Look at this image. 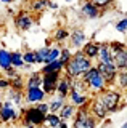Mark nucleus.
Masks as SVG:
<instances>
[{
  "mask_svg": "<svg viewBox=\"0 0 127 128\" xmlns=\"http://www.w3.org/2000/svg\"><path fill=\"white\" fill-rule=\"evenodd\" d=\"M92 66H93L92 61L87 59L81 50H77L73 53V58L65 66V70H66V75H69L71 78H81Z\"/></svg>",
  "mask_w": 127,
  "mask_h": 128,
  "instance_id": "f257e3e1",
  "label": "nucleus"
},
{
  "mask_svg": "<svg viewBox=\"0 0 127 128\" xmlns=\"http://www.w3.org/2000/svg\"><path fill=\"white\" fill-rule=\"evenodd\" d=\"M81 80L87 85V88H89L90 91H93V93H101V91H105L106 88H108L105 78L100 75V72H98V69L95 66L90 67V69L81 77Z\"/></svg>",
  "mask_w": 127,
  "mask_h": 128,
  "instance_id": "f03ea898",
  "label": "nucleus"
},
{
  "mask_svg": "<svg viewBox=\"0 0 127 128\" xmlns=\"http://www.w3.org/2000/svg\"><path fill=\"white\" fill-rule=\"evenodd\" d=\"M98 99L103 102V106L106 107L108 112H116L119 110L121 107H124L125 104H121V99H122V94L119 93L117 90H113V88H106L105 91H101Z\"/></svg>",
  "mask_w": 127,
  "mask_h": 128,
  "instance_id": "7ed1b4c3",
  "label": "nucleus"
},
{
  "mask_svg": "<svg viewBox=\"0 0 127 128\" xmlns=\"http://www.w3.org/2000/svg\"><path fill=\"white\" fill-rule=\"evenodd\" d=\"M21 118H23L24 128H35V126H42L43 123H45V115L35 109V106L23 109V117Z\"/></svg>",
  "mask_w": 127,
  "mask_h": 128,
  "instance_id": "20e7f679",
  "label": "nucleus"
},
{
  "mask_svg": "<svg viewBox=\"0 0 127 128\" xmlns=\"http://www.w3.org/2000/svg\"><path fill=\"white\" fill-rule=\"evenodd\" d=\"M74 123L73 128H97V120L89 110V106L87 107H79L76 110V115H74Z\"/></svg>",
  "mask_w": 127,
  "mask_h": 128,
  "instance_id": "39448f33",
  "label": "nucleus"
},
{
  "mask_svg": "<svg viewBox=\"0 0 127 128\" xmlns=\"http://www.w3.org/2000/svg\"><path fill=\"white\" fill-rule=\"evenodd\" d=\"M61 78V72H53V74H42V90L45 94H53L56 91V85Z\"/></svg>",
  "mask_w": 127,
  "mask_h": 128,
  "instance_id": "423d86ee",
  "label": "nucleus"
},
{
  "mask_svg": "<svg viewBox=\"0 0 127 128\" xmlns=\"http://www.w3.org/2000/svg\"><path fill=\"white\" fill-rule=\"evenodd\" d=\"M100 72V75L103 78H105L106 85H114V80H116V75H117V69L116 66H114L113 62L111 64H103V62H97V66H95Z\"/></svg>",
  "mask_w": 127,
  "mask_h": 128,
  "instance_id": "0eeeda50",
  "label": "nucleus"
},
{
  "mask_svg": "<svg viewBox=\"0 0 127 128\" xmlns=\"http://www.w3.org/2000/svg\"><path fill=\"white\" fill-rule=\"evenodd\" d=\"M18 118H19V115L10 101L0 102V122L8 123V122H16Z\"/></svg>",
  "mask_w": 127,
  "mask_h": 128,
  "instance_id": "6e6552de",
  "label": "nucleus"
},
{
  "mask_svg": "<svg viewBox=\"0 0 127 128\" xmlns=\"http://www.w3.org/2000/svg\"><path fill=\"white\" fill-rule=\"evenodd\" d=\"M15 26H16V29L18 30H29L31 27L34 26V18H32V14L29 13V11H26V10H21L19 13L15 16Z\"/></svg>",
  "mask_w": 127,
  "mask_h": 128,
  "instance_id": "1a4fd4ad",
  "label": "nucleus"
},
{
  "mask_svg": "<svg viewBox=\"0 0 127 128\" xmlns=\"http://www.w3.org/2000/svg\"><path fill=\"white\" fill-rule=\"evenodd\" d=\"M89 110H90V114L95 117V120H101V118H105L106 115L109 114L108 110H106V107L103 106V102L98 99V96L97 98H93V99H90V104H89Z\"/></svg>",
  "mask_w": 127,
  "mask_h": 128,
  "instance_id": "9d476101",
  "label": "nucleus"
},
{
  "mask_svg": "<svg viewBox=\"0 0 127 128\" xmlns=\"http://www.w3.org/2000/svg\"><path fill=\"white\" fill-rule=\"evenodd\" d=\"M45 93H43L42 88H26V93H24V101L29 104H39L43 102L45 99Z\"/></svg>",
  "mask_w": 127,
  "mask_h": 128,
  "instance_id": "9b49d317",
  "label": "nucleus"
},
{
  "mask_svg": "<svg viewBox=\"0 0 127 128\" xmlns=\"http://www.w3.org/2000/svg\"><path fill=\"white\" fill-rule=\"evenodd\" d=\"M69 104H73L76 109H79V107H87L90 104V98L87 94H84V93H79V91H76V90H71L69 91Z\"/></svg>",
  "mask_w": 127,
  "mask_h": 128,
  "instance_id": "f8f14e48",
  "label": "nucleus"
},
{
  "mask_svg": "<svg viewBox=\"0 0 127 128\" xmlns=\"http://www.w3.org/2000/svg\"><path fill=\"white\" fill-rule=\"evenodd\" d=\"M69 45L73 48H77V50H81L82 46H84V43L87 42V35L85 32L82 29H74L73 32H69Z\"/></svg>",
  "mask_w": 127,
  "mask_h": 128,
  "instance_id": "ddd939ff",
  "label": "nucleus"
},
{
  "mask_svg": "<svg viewBox=\"0 0 127 128\" xmlns=\"http://www.w3.org/2000/svg\"><path fill=\"white\" fill-rule=\"evenodd\" d=\"M81 14L84 16V18H87V19H97L98 16L101 14V10H98L90 0H85V2L81 5Z\"/></svg>",
  "mask_w": 127,
  "mask_h": 128,
  "instance_id": "4468645a",
  "label": "nucleus"
},
{
  "mask_svg": "<svg viewBox=\"0 0 127 128\" xmlns=\"http://www.w3.org/2000/svg\"><path fill=\"white\" fill-rule=\"evenodd\" d=\"M98 50H100V43H98V42H93V40L85 42L84 46L81 48V51L84 53V56H85L87 59H90V61H93V59L98 58Z\"/></svg>",
  "mask_w": 127,
  "mask_h": 128,
  "instance_id": "2eb2a0df",
  "label": "nucleus"
},
{
  "mask_svg": "<svg viewBox=\"0 0 127 128\" xmlns=\"http://www.w3.org/2000/svg\"><path fill=\"white\" fill-rule=\"evenodd\" d=\"M71 83H73V78H71L69 75L65 74V77L59 78V82H58V85H56V91H55V93L66 99L69 96V91H71Z\"/></svg>",
  "mask_w": 127,
  "mask_h": 128,
  "instance_id": "dca6fc26",
  "label": "nucleus"
},
{
  "mask_svg": "<svg viewBox=\"0 0 127 128\" xmlns=\"http://www.w3.org/2000/svg\"><path fill=\"white\" fill-rule=\"evenodd\" d=\"M97 59H98V62H103V64H111L113 62V54H111L108 42L100 43V50H98V58Z\"/></svg>",
  "mask_w": 127,
  "mask_h": 128,
  "instance_id": "f3484780",
  "label": "nucleus"
},
{
  "mask_svg": "<svg viewBox=\"0 0 127 128\" xmlns=\"http://www.w3.org/2000/svg\"><path fill=\"white\" fill-rule=\"evenodd\" d=\"M111 54H113V64L116 66V69L122 70L127 64V46L116 51V53H111Z\"/></svg>",
  "mask_w": 127,
  "mask_h": 128,
  "instance_id": "a211bd4d",
  "label": "nucleus"
},
{
  "mask_svg": "<svg viewBox=\"0 0 127 128\" xmlns=\"http://www.w3.org/2000/svg\"><path fill=\"white\" fill-rule=\"evenodd\" d=\"M63 70H65V64L59 59H56V61H51L48 64H43L40 74H53V72H63Z\"/></svg>",
  "mask_w": 127,
  "mask_h": 128,
  "instance_id": "6ab92c4d",
  "label": "nucleus"
},
{
  "mask_svg": "<svg viewBox=\"0 0 127 128\" xmlns=\"http://www.w3.org/2000/svg\"><path fill=\"white\" fill-rule=\"evenodd\" d=\"M23 99H24V93L18 90H13V88H8L7 90V101H10L11 104H16V106H21Z\"/></svg>",
  "mask_w": 127,
  "mask_h": 128,
  "instance_id": "aec40b11",
  "label": "nucleus"
},
{
  "mask_svg": "<svg viewBox=\"0 0 127 128\" xmlns=\"http://www.w3.org/2000/svg\"><path fill=\"white\" fill-rule=\"evenodd\" d=\"M76 107L73 106V104H69V102H66L65 106L59 109V112H58V115H59V118L63 120V122H66V120H69V118H73L74 115H76Z\"/></svg>",
  "mask_w": 127,
  "mask_h": 128,
  "instance_id": "412c9836",
  "label": "nucleus"
},
{
  "mask_svg": "<svg viewBox=\"0 0 127 128\" xmlns=\"http://www.w3.org/2000/svg\"><path fill=\"white\" fill-rule=\"evenodd\" d=\"M10 67H11V51L0 48V69L5 72Z\"/></svg>",
  "mask_w": 127,
  "mask_h": 128,
  "instance_id": "4be33fe9",
  "label": "nucleus"
},
{
  "mask_svg": "<svg viewBox=\"0 0 127 128\" xmlns=\"http://www.w3.org/2000/svg\"><path fill=\"white\" fill-rule=\"evenodd\" d=\"M26 88H40L42 86V74L40 72H32L24 82Z\"/></svg>",
  "mask_w": 127,
  "mask_h": 128,
  "instance_id": "5701e85b",
  "label": "nucleus"
},
{
  "mask_svg": "<svg viewBox=\"0 0 127 128\" xmlns=\"http://www.w3.org/2000/svg\"><path fill=\"white\" fill-rule=\"evenodd\" d=\"M65 104H66V99L61 98V96H56V98H53V99L48 102V109H50L51 114H58L59 109H61Z\"/></svg>",
  "mask_w": 127,
  "mask_h": 128,
  "instance_id": "b1692460",
  "label": "nucleus"
},
{
  "mask_svg": "<svg viewBox=\"0 0 127 128\" xmlns=\"http://www.w3.org/2000/svg\"><path fill=\"white\" fill-rule=\"evenodd\" d=\"M68 38H69V30L65 29V27H58V29L55 30L51 40L56 42V43H61V42H65V40H68Z\"/></svg>",
  "mask_w": 127,
  "mask_h": 128,
  "instance_id": "393cba45",
  "label": "nucleus"
},
{
  "mask_svg": "<svg viewBox=\"0 0 127 128\" xmlns=\"http://www.w3.org/2000/svg\"><path fill=\"white\" fill-rule=\"evenodd\" d=\"M11 67H15V69L24 67V61H23L21 51H11Z\"/></svg>",
  "mask_w": 127,
  "mask_h": 128,
  "instance_id": "a878e982",
  "label": "nucleus"
},
{
  "mask_svg": "<svg viewBox=\"0 0 127 128\" xmlns=\"http://www.w3.org/2000/svg\"><path fill=\"white\" fill-rule=\"evenodd\" d=\"M114 83L121 88V90H127V70H117V75H116V80Z\"/></svg>",
  "mask_w": 127,
  "mask_h": 128,
  "instance_id": "bb28decb",
  "label": "nucleus"
},
{
  "mask_svg": "<svg viewBox=\"0 0 127 128\" xmlns=\"http://www.w3.org/2000/svg\"><path fill=\"white\" fill-rule=\"evenodd\" d=\"M34 53H35V64H45L47 56H48V48L42 46V48H39V50H35Z\"/></svg>",
  "mask_w": 127,
  "mask_h": 128,
  "instance_id": "cd10ccee",
  "label": "nucleus"
},
{
  "mask_svg": "<svg viewBox=\"0 0 127 128\" xmlns=\"http://www.w3.org/2000/svg\"><path fill=\"white\" fill-rule=\"evenodd\" d=\"M24 80H23L21 75H15L13 78H10V88H13V90H18V91H23V88H24Z\"/></svg>",
  "mask_w": 127,
  "mask_h": 128,
  "instance_id": "c85d7f7f",
  "label": "nucleus"
},
{
  "mask_svg": "<svg viewBox=\"0 0 127 128\" xmlns=\"http://www.w3.org/2000/svg\"><path fill=\"white\" fill-rule=\"evenodd\" d=\"M59 122H61V118H59L58 114H51V112H48V114L45 115V123L50 128H56L59 125Z\"/></svg>",
  "mask_w": 127,
  "mask_h": 128,
  "instance_id": "c756f323",
  "label": "nucleus"
},
{
  "mask_svg": "<svg viewBox=\"0 0 127 128\" xmlns=\"http://www.w3.org/2000/svg\"><path fill=\"white\" fill-rule=\"evenodd\" d=\"M47 2H48V0H32V2H31V11H34V13H42L47 8Z\"/></svg>",
  "mask_w": 127,
  "mask_h": 128,
  "instance_id": "7c9ffc66",
  "label": "nucleus"
},
{
  "mask_svg": "<svg viewBox=\"0 0 127 128\" xmlns=\"http://www.w3.org/2000/svg\"><path fill=\"white\" fill-rule=\"evenodd\" d=\"M59 50H61L59 46H50V48H48V56H47L45 64H48V62H51V61H56V59H59Z\"/></svg>",
  "mask_w": 127,
  "mask_h": 128,
  "instance_id": "2f4dec72",
  "label": "nucleus"
},
{
  "mask_svg": "<svg viewBox=\"0 0 127 128\" xmlns=\"http://www.w3.org/2000/svg\"><path fill=\"white\" fill-rule=\"evenodd\" d=\"M71 58H73V51H71L69 48H66V46H65V48H61V50H59V61L65 64V66L69 62V59H71Z\"/></svg>",
  "mask_w": 127,
  "mask_h": 128,
  "instance_id": "473e14b6",
  "label": "nucleus"
},
{
  "mask_svg": "<svg viewBox=\"0 0 127 128\" xmlns=\"http://www.w3.org/2000/svg\"><path fill=\"white\" fill-rule=\"evenodd\" d=\"M23 61H24V66H32L35 64V53L31 50H27L23 53Z\"/></svg>",
  "mask_w": 127,
  "mask_h": 128,
  "instance_id": "72a5a7b5",
  "label": "nucleus"
},
{
  "mask_svg": "<svg viewBox=\"0 0 127 128\" xmlns=\"http://www.w3.org/2000/svg\"><path fill=\"white\" fill-rule=\"evenodd\" d=\"M90 2H92L93 5L98 8V10L103 11V10H106V8H109L111 5H113L114 0H90Z\"/></svg>",
  "mask_w": 127,
  "mask_h": 128,
  "instance_id": "f704fd0d",
  "label": "nucleus"
},
{
  "mask_svg": "<svg viewBox=\"0 0 127 128\" xmlns=\"http://www.w3.org/2000/svg\"><path fill=\"white\" fill-rule=\"evenodd\" d=\"M114 29H116L119 34H127V16H124V18H121L119 21L116 22V26H114Z\"/></svg>",
  "mask_w": 127,
  "mask_h": 128,
  "instance_id": "c9c22d12",
  "label": "nucleus"
},
{
  "mask_svg": "<svg viewBox=\"0 0 127 128\" xmlns=\"http://www.w3.org/2000/svg\"><path fill=\"white\" fill-rule=\"evenodd\" d=\"M35 109H37L39 112H42L43 115H47L50 112L48 109V102H39V104H35Z\"/></svg>",
  "mask_w": 127,
  "mask_h": 128,
  "instance_id": "e433bc0d",
  "label": "nucleus"
},
{
  "mask_svg": "<svg viewBox=\"0 0 127 128\" xmlns=\"http://www.w3.org/2000/svg\"><path fill=\"white\" fill-rule=\"evenodd\" d=\"M10 88V80L7 77H0V90H8Z\"/></svg>",
  "mask_w": 127,
  "mask_h": 128,
  "instance_id": "4c0bfd02",
  "label": "nucleus"
},
{
  "mask_svg": "<svg viewBox=\"0 0 127 128\" xmlns=\"http://www.w3.org/2000/svg\"><path fill=\"white\" fill-rule=\"evenodd\" d=\"M5 75H7V78H13L15 75H18V72H16V69H15V67H10V69H7L5 70Z\"/></svg>",
  "mask_w": 127,
  "mask_h": 128,
  "instance_id": "58836bf2",
  "label": "nucleus"
},
{
  "mask_svg": "<svg viewBox=\"0 0 127 128\" xmlns=\"http://www.w3.org/2000/svg\"><path fill=\"white\" fill-rule=\"evenodd\" d=\"M47 8H50V10H56V8H58V3H55V2H51V0H48V2H47Z\"/></svg>",
  "mask_w": 127,
  "mask_h": 128,
  "instance_id": "ea45409f",
  "label": "nucleus"
},
{
  "mask_svg": "<svg viewBox=\"0 0 127 128\" xmlns=\"http://www.w3.org/2000/svg\"><path fill=\"white\" fill-rule=\"evenodd\" d=\"M56 128H69V126H68V123H66V122H63V120H61V122H59V125H58Z\"/></svg>",
  "mask_w": 127,
  "mask_h": 128,
  "instance_id": "a19ab883",
  "label": "nucleus"
},
{
  "mask_svg": "<svg viewBox=\"0 0 127 128\" xmlns=\"http://www.w3.org/2000/svg\"><path fill=\"white\" fill-rule=\"evenodd\" d=\"M0 2H2V3H5V5H8V3H11L13 0H0Z\"/></svg>",
  "mask_w": 127,
  "mask_h": 128,
  "instance_id": "79ce46f5",
  "label": "nucleus"
},
{
  "mask_svg": "<svg viewBox=\"0 0 127 128\" xmlns=\"http://www.w3.org/2000/svg\"><path fill=\"white\" fill-rule=\"evenodd\" d=\"M121 128H127V122H125V123H124V125H122Z\"/></svg>",
  "mask_w": 127,
  "mask_h": 128,
  "instance_id": "37998d69",
  "label": "nucleus"
},
{
  "mask_svg": "<svg viewBox=\"0 0 127 128\" xmlns=\"http://www.w3.org/2000/svg\"><path fill=\"white\" fill-rule=\"evenodd\" d=\"M65 2H66V3H71V2H74V0H65Z\"/></svg>",
  "mask_w": 127,
  "mask_h": 128,
  "instance_id": "c03bdc74",
  "label": "nucleus"
},
{
  "mask_svg": "<svg viewBox=\"0 0 127 128\" xmlns=\"http://www.w3.org/2000/svg\"><path fill=\"white\" fill-rule=\"evenodd\" d=\"M35 128H47V126H43V125H42V126H35Z\"/></svg>",
  "mask_w": 127,
  "mask_h": 128,
  "instance_id": "a18cd8bd",
  "label": "nucleus"
},
{
  "mask_svg": "<svg viewBox=\"0 0 127 128\" xmlns=\"http://www.w3.org/2000/svg\"><path fill=\"white\" fill-rule=\"evenodd\" d=\"M124 104H127V93H125V102Z\"/></svg>",
  "mask_w": 127,
  "mask_h": 128,
  "instance_id": "49530a36",
  "label": "nucleus"
},
{
  "mask_svg": "<svg viewBox=\"0 0 127 128\" xmlns=\"http://www.w3.org/2000/svg\"><path fill=\"white\" fill-rule=\"evenodd\" d=\"M124 70H127V64H125V67H124Z\"/></svg>",
  "mask_w": 127,
  "mask_h": 128,
  "instance_id": "de8ad7c7",
  "label": "nucleus"
}]
</instances>
